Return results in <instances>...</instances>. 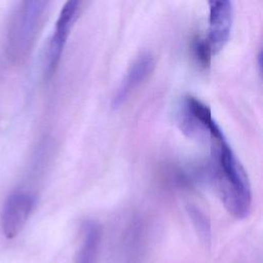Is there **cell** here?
I'll use <instances>...</instances> for the list:
<instances>
[{"instance_id":"6da1fadb","label":"cell","mask_w":263,"mask_h":263,"mask_svg":"<svg viewBox=\"0 0 263 263\" xmlns=\"http://www.w3.org/2000/svg\"><path fill=\"white\" fill-rule=\"evenodd\" d=\"M206 142L210 146L209 179L227 212L236 219H243L252 204L248 175L217 122Z\"/></svg>"},{"instance_id":"7a4b0ae2","label":"cell","mask_w":263,"mask_h":263,"mask_svg":"<svg viewBox=\"0 0 263 263\" xmlns=\"http://www.w3.org/2000/svg\"><path fill=\"white\" fill-rule=\"evenodd\" d=\"M50 0H22L9 32V51L13 57L24 54L30 47L40 20Z\"/></svg>"},{"instance_id":"3957f363","label":"cell","mask_w":263,"mask_h":263,"mask_svg":"<svg viewBox=\"0 0 263 263\" xmlns=\"http://www.w3.org/2000/svg\"><path fill=\"white\" fill-rule=\"evenodd\" d=\"M178 125L182 133L199 142H206L216 122L210 107L193 96H185L177 114Z\"/></svg>"},{"instance_id":"277c9868","label":"cell","mask_w":263,"mask_h":263,"mask_svg":"<svg viewBox=\"0 0 263 263\" xmlns=\"http://www.w3.org/2000/svg\"><path fill=\"white\" fill-rule=\"evenodd\" d=\"M82 0H66L55 22L46 53V75L50 76L58 68L67 39L77 18Z\"/></svg>"},{"instance_id":"5b68a950","label":"cell","mask_w":263,"mask_h":263,"mask_svg":"<svg viewBox=\"0 0 263 263\" xmlns=\"http://www.w3.org/2000/svg\"><path fill=\"white\" fill-rule=\"evenodd\" d=\"M35 203L32 194L24 191L11 193L3 206L1 228L7 238L15 237L25 226Z\"/></svg>"},{"instance_id":"8992f818","label":"cell","mask_w":263,"mask_h":263,"mask_svg":"<svg viewBox=\"0 0 263 263\" xmlns=\"http://www.w3.org/2000/svg\"><path fill=\"white\" fill-rule=\"evenodd\" d=\"M209 6V31L206 40L214 54L227 43L232 26L231 0H206Z\"/></svg>"},{"instance_id":"52a82bcc","label":"cell","mask_w":263,"mask_h":263,"mask_svg":"<svg viewBox=\"0 0 263 263\" xmlns=\"http://www.w3.org/2000/svg\"><path fill=\"white\" fill-rule=\"evenodd\" d=\"M154 64V58L150 52H142L134 60L114 93L112 99L113 108L117 109L126 102L130 95L152 73Z\"/></svg>"},{"instance_id":"ba28073f","label":"cell","mask_w":263,"mask_h":263,"mask_svg":"<svg viewBox=\"0 0 263 263\" xmlns=\"http://www.w3.org/2000/svg\"><path fill=\"white\" fill-rule=\"evenodd\" d=\"M83 240L78 254L77 263H95L100 242V230L93 222H87L83 227Z\"/></svg>"},{"instance_id":"9c48e42d","label":"cell","mask_w":263,"mask_h":263,"mask_svg":"<svg viewBox=\"0 0 263 263\" xmlns=\"http://www.w3.org/2000/svg\"><path fill=\"white\" fill-rule=\"evenodd\" d=\"M187 212L201 240L209 243L211 240V224L205 214L193 204L187 206Z\"/></svg>"},{"instance_id":"30bf717a","label":"cell","mask_w":263,"mask_h":263,"mask_svg":"<svg viewBox=\"0 0 263 263\" xmlns=\"http://www.w3.org/2000/svg\"><path fill=\"white\" fill-rule=\"evenodd\" d=\"M192 52L195 60L202 68L210 67L214 52L205 38L194 39L192 44Z\"/></svg>"}]
</instances>
